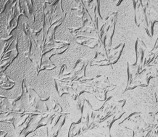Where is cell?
<instances>
[{
    "label": "cell",
    "mask_w": 158,
    "mask_h": 137,
    "mask_svg": "<svg viewBox=\"0 0 158 137\" xmlns=\"http://www.w3.org/2000/svg\"><path fill=\"white\" fill-rule=\"evenodd\" d=\"M5 73L15 84H21L23 81L28 86L32 84L37 76L36 65L24 54H18Z\"/></svg>",
    "instance_id": "cell-1"
},
{
    "label": "cell",
    "mask_w": 158,
    "mask_h": 137,
    "mask_svg": "<svg viewBox=\"0 0 158 137\" xmlns=\"http://www.w3.org/2000/svg\"><path fill=\"white\" fill-rule=\"evenodd\" d=\"M28 18L22 15L19 18L18 22L17 28L14 31L12 34L16 38L18 42V54H26L28 52L30 46V39L25 32L24 26L27 23Z\"/></svg>",
    "instance_id": "cell-2"
},
{
    "label": "cell",
    "mask_w": 158,
    "mask_h": 137,
    "mask_svg": "<svg viewBox=\"0 0 158 137\" xmlns=\"http://www.w3.org/2000/svg\"><path fill=\"white\" fill-rule=\"evenodd\" d=\"M49 74L47 71H42L36 76L34 81L30 86L37 93V94L41 98L48 97L49 94V89L48 84Z\"/></svg>",
    "instance_id": "cell-3"
},
{
    "label": "cell",
    "mask_w": 158,
    "mask_h": 137,
    "mask_svg": "<svg viewBox=\"0 0 158 137\" xmlns=\"http://www.w3.org/2000/svg\"><path fill=\"white\" fill-rule=\"evenodd\" d=\"M22 85L15 84L13 88L10 90H5V89H0V94L3 95L8 99H16L19 95L21 94Z\"/></svg>",
    "instance_id": "cell-4"
},
{
    "label": "cell",
    "mask_w": 158,
    "mask_h": 137,
    "mask_svg": "<svg viewBox=\"0 0 158 137\" xmlns=\"http://www.w3.org/2000/svg\"><path fill=\"white\" fill-rule=\"evenodd\" d=\"M8 18L5 13H0V42L8 36L7 23Z\"/></svg>",
    "instance_id": "cell-5"
}]
</instances>
